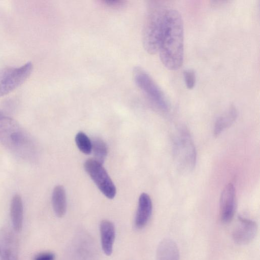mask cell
I'll use <instances>...</instances> for the list:
<instances>
[{"label":"cell","instance_id":"cell-6","mask_svg":"<svg viewBox=\"0 0 260 260\" xmlns=\"http://www.w3.org/2000/svg\"><path fill=\"white\" fill-rule=\"evenodd\" d=\"M32 64L28 62L19 67L0 69V97L11 92L28 78L32 71Z\"/></svg>","mask_w":260,"mask_h":260},{"label":"cell","instance_id":"cell-14","mask_svg":"<svg viewBox=\"0 0 260 260\" xmlns=\"http://www.w3.org/2000/svg\"><path fill=\"white\" fill-rule=\"evenodd\" d=\"M156 260H179L178 247L174 241L166 238L160 242L156 250Z\"/></svg>","mask_w":260,"mask_h":260},{"label":"cell","instance_id":"cell-15","mask_svg":"<svg viewBox=\"0 0 260 260\" xmlns=\"http://www.w3.org/2000/svg\"><path fill=\"white\" fill-rule=\"evenodd\" d=\"M10 216L13 230L15 232H19L22 227L23 207L21 197L18 194H14L12 198Z\"/></svg>","mask_w":260,"mask_h":260},{"label":"cell","instance_id":"cell-5","mask_svg":"<svg viewBox=\"0 0 260 260\" xmlns=\"http://www.w3.org/2000/svg\"><path fill=\"white\" fill-rule=\"evenodd\" d=\"M133 78L137 86L158 108L166 111L168 104L161 89L150 75L139 67L133 70Z\"/></svg>","mask_w":260,"mask_h":260},{"label":"cell","instance_id":"cell-7","mask_svg":"<svg viewBox=\"0 0 260 260\" xmlns=\"http://www.w3.org/2000/svg\"><path fill=\"white\" fill-rule=\"evenodd\" d=\"M96 246L87 234L80 233L73 239L62 260H96Z\"/></svg>","mask_w":260,"mask_h":260},{"label":"cell","instance_id":"cell-16","mask_svg":"<svg viewBox=\"0 0 260 260\" xmlns=\"http://www.w3.org/2000/svg\"><path fill=\"white\" fill-rule=\"evenodd\" d=\"M52 203L56 215L58 217L64 216L67 209L66 191L61 185L56 186L52 194Z\"/></svg>","mask_w":260,"mask_h":260},{"label":"cell","instance_id":"cell-1","mask_svg":"<svg viewBox=\"0 0 260 260\" xmlns=\"http://www.w3.org/2000/svg\"><path fill=\"white\" fill-rule=\"evenodd\" d=\"M158 52L164 66L176 70L182 64L184 58V29L180 13L168 9Z\"/></svg>","mask_w":260,"mask_h":260},{"label":"cell","instance_id":"cell-8","mask_svg":"<svg viewBox=\"0 0 260 260\" xmlns=\"http://www.w3.org/2000/svg\"><path fill=\"white\" fill-rule=\"evenodd\" d=\"M84 167L102 193L107 198L113 199L116 193V187L102 164L94 159H88Z\"/></svg>","mask_w":260,"mask_h":260},{"label":"cell","instance_id":"cell-19","mask_svg":"<svg viewBox=\"0 0 260 260\" xmlns=\"http://www.w3.org/2000/svg\"><path fill=\"white\" fill-rule=\"evenodd\" d=\"M77 147L81 152L89 154L92 152V142L89 137L83 132H78L75 137Z\"/></svg>","mask_w":260,"mask_h":260},{"label":"cell","instance_id":"cell-2","mask_svg":"<svg viewBox=\"0 0 260 260\" xmlns=\"http://www.w3.org/2000/svg\"><path fill=\"white\" fill-rule=\"evenodd\" d=\"M0 142L13 154L25 160H32L37 147L31 136L15 119L0 118Z\"/></svg>","mask_w":260,"mask_h":260},{"label":"cell","instance_id":"cell-23","mask_svg":"<svg viewBox=\"0 0 260 260\" xmlns=\"http://www.w3.org/2000/svg\"><path fill=\"white\" fill-rule=\"evenodd\" d=\"M3 116V114L0 112V118Z\"/></svg>","mask_w":260,"mask_h":260},{"label":"cell","instance_id":"cell-21","mask_svg":"<svg viewBox=\"0 0 260 260\" xmlns=\"http://www.w3.org/2000/svg\"><path fill=\"white\" fill-rule=\"evenodd\" d=\"M55 255L50 252L40 253L36 255L33 260H55Z\"/></svg>","mask_w":260,"mask_h":260},{"label":"cell","instance_id":"cell-12","mask_svg":"<svg viewBox=\"0 0 260 260\" xmlns=\"http://www.w3.org/2000/svg\"><path fill=\"white\" fill-rule=\"evenodd\" d=\"M152 211V203L150 196L142 193L139 197L138 206L135 218V226L138 229L145 226L149 221Z\"/></svg>","mask_w":260,"mask_h":260},{"label":"cell","instance_id":"cell-20","mask_svg":"<svg viewBox=\"0 0 260 260\" xmlns=\"http://www.w3.org/2000/svg\"><path fill=\"white\" fill-rule=\"evenodd\" d=\"M185 85L188 89H192L196 84V74L192 69L186 70L184 72Z\"/></svg>","mask_w":260,"mask_h":260},{"label":"cell","instance_id":"cell-10","mask_svg":"<svg viewBox=\"0 0 260 260\" xmlns=\"http://www.w3.org/2000/svg\"><path fill=\"white\" fill-rule=\"evenodd\" d=\"M257 230V226L255 221L239 215L237 224L233 231V240L238 244H248L254 238Z\"/></svg>","mask_w":260,"mask_h":260},{"label":"cell","instance_id":"cell-11","mask_svg":"<svg viewBox=\"0 0 260 260\" xmlns=\"http://www.w3.org/2000/svg\"><path fill=\"white\" fill-rule=\"evenodd\" d=\"M236 209V190L232 183L223 189L220 198V214L221 220L228 223L233 218Z\"/></svg>","mask_w":260,"mask_h":260},{"label":"cell","instance_id":"cell-22","mask_svg":"<svg viewBox=\"0 0 260 260\" xmlns=\"http://www.w3.org/2000/svg\"><path fill=\"white\" fill-rule=\"evenodd\" d=\"M103 2L107 6L111 7H117L122 5L123 2L118 0H106Z\"/></svg>","mask_w":260,"mask_h":260},{"label":"cell","instance_id":"cell-13","mask_svg":"<svg viewBox=\"0 0 260 260\" xmlns=\"http://www.w3.org/2000/svg\"><path fill=\"white\" fill-rule=\"evenodd\" d=\"M100 231L102 250L106 255H110L115 238V226L110 221L103 220L100 223Z\"/></svg>","mask_w":260,"mask_h":260},{"label":"cell","instance_id":"cell-4","mask_svg":"<svg viewBox=\"0 0 260 260\" xmlns=\"http://www.w3.org/2000/svg\"><path fill=\"white\" fill-rule=\"evenodd\" d=\"M175 159L179 169L184 172L193 169L197 153L191 137L186 130H181L177 135L174 143Z\"/></svg>","mask_w":260,"mask_h":260},{"label":"cell","instance_id":"cell-3","mask_svg":"<svg viewBox=\"0 0 260 260\" xmlns=\"http://www.w3.org/2000/svg\"><path fill=\"white\" fill-rule=\"evenodd\" d=\"M167 10L158 1L149 2L142 30V44L145 51L154 54L158 51Z\"/></svg>","mask_w":260,"mask_h":260},{"label":"cell","instance_id":"cell-18","mask_svg":"<svg viewBox=\"0 0 260 260\" xmlns=\"http://www.w3.org/2000/svg\"><path fill=\"white\" fill-rule=\"evenodd\" d=\"M91 142L94 159L103 164L108 153V147L106 143L99 138H94Z\"/></svg>","mask_w":260,"mask_h":260},{"label":"cell","instance_id":"cell-9","mask_svg":"<svg viewBox=\"0 0 260 260\" xmlns=\"http://www.w3.org/2000/svg\"><path fill=\"white\" fill-rule=\"evenodd\" d=\"M0 260H19L18 239L9 228L0 229Z\"/></svg>","mask_w":260,"mask_h":260},{"label":"cell","instance_id":"cell-17","mask_svg":"<svg viewBox=\"0 0 260 260\" xmlns=\"http://www.w3.org/2000/svg\"><path fill=\"white\" fill-rule=\"evenodd\" d=\"M237 116L238 113L236 108L231 106L226 113L219 116L216 120L213 131L214 136H218L230 127L234 122Z\"/></svg>","mask_w":260,"mask_h":260}]
</instances>
